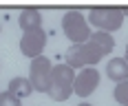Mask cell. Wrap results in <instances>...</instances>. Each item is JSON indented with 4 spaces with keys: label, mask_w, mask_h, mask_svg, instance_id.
Returning a JSON list of instances; mask_svg holds the SVG:
<instances>
[{
    "label": "cell",
    "mask_w": 128,
    "mask_h": 106,
    "mask_svg": "<svg viewBox=\"0 0 128 106\" xmlns=\"http://www.w3.org/2000/svg\"><path fill=\"white\" fill-rule=\"evenodd\" d=\"M73 84H75V73L68 64H55L53 66V78H51V88H49V97L55 102H64L71 97L73 93Z\"/></svg>",
    "instance_id": "1"
},
{
    "label": "cell",
    "mask_w": 128,
    "mask_h": 106,
    "mask_svg": "<svg viewBox=\"0 0 128 106\" xmlns=\"http://www.w3.org/2000/svg\"><path fill=\"white\" fill-rule=\"evenodd\" d=\"M64 58H66V64L75 71V68L95 66L104 55L100 53V49H95L90 42H86V44H71L66 49V53H64Z\"/></svg>",
    "instance_id": "2"
},
{
    "label": "cell",
    "mask_w": 128,
    "mask_h": 106,
    "mask_svg": "<svg viewBox=\"0 0 128 106\" xmlns=\"http://www.w3.org/2000/svg\"><path fill=\"white\" fill-rule=\"evenodd\" d=\"M62 29H64V36L71 40L73 44H86L90 40V36H93L90 26H88V20L80 11H66L64 13Z\"/></svg>",
    "instance_id": "3"
},
{
    "label": "cell",
    "mask_w": 128,
    "mask_h": 106,
    "mask_svg": "<svg viewBox=\"0 0 128 106\" xmlns=\"http://www.w3.org/2000/svg\"><path fill=\"white\" fill-rule=\"evenodd\" d=\"M51 78H53V64H51L49 58L40 55L36 60H31V66H29V82H31L33 91L49 93V88H51Z\"/></svg>",
    "instance_id": "4"
},
{
    "label": "cell",
    "mask_w": 128,
    "mask_h": 106,
    "mask_svg": "<svg viewBox=\"0 0 128 106\" xmlns=\"http://www.w3.org/2000/svg\"><path fill=\"white\" fill-rule=\"evenodd\" d=\"M88 20L100 31L110 33V31H117L124 24V11L117 9V7H95V9H90Z\"/></svg>",
    "instance_id": "5"
},
{
    "label": "cell",
    "mask_w": 128,
    "mask_h": 106,
    "mask_svg": "<svg viewBox=\"0 0 128 106\" xmlns=\"http://www.w3.org/2000/svg\"><path fill=\"white\" fill-rule=\"evenodd\" d=\"M44 44H46V31H44V29L24 31L22 38H20V51H22V55L31 58V60H36V58L42 55Z\"/></svg>",
    "instance_id": "6"
},
{
    "label": "cell",
    "mask_w": 128,
    "mask_h": 106,
    "mask_svg": "<svg viewBox=\"0 0 128 106\" xmlns=\"http://www.w3.org/2000/svg\"><path fill=\"white\" fill-rule=\"evenodd\" d=\"M100 84V73L88 66V68H82L80 73L75 75V84H73V93H77L80 97H88L90 93L97 88Z\"/></svg>",
    "instance_id": "7"
},
{
    "label": "cell",
    "mask_w": 128,
    "mask_h": 106,
    "mask_svg": "<svg viewBox=\"0 0 128 106\" xmlns=\"http://www.w3.org/2000/svg\"><path fill=\"white\" fill-rule=\"evenodd\" d=\"M106 75L113 80V82H117V84L128 82V62L124 58H113L106 64Z\"/></svg>",
    "instance_id": "8"
},
{
    "label": "cell",
    "mask_w": 128,
    "mask_h": 106,
    "mask_svg": "<svg viewBox=\"0 0 128 106\" xmlns=\"http://www.w3.org/2000/svg\"><path fill=\"white\" fill-rule=\"evenodd\" d=\"M18 24L22 31H33V29H42V13L38 9H24L18 18Z\"/></svg>",
    "instance_id": "9"
},
{
    "label": "cell",
    "mask_w": 128,
    "mask_h": 106,
    "mask_svg": "<svg viewBox=\"0 0 128 106\" xmlns=\"http://www.w3.org/2000/svg\"><path fill=\"white\" fill-rule=\"evenodd\" d=\"M88 42L95 46V49H100L102 55H108V53L115 49V38H113L110 33H106V31H97V33H93Z\"/></svg>",
    "instance_id": "10"
},
{
    "label": "cell",
    "mask_w": 128,
    "mask_h": 106,
    "mask_svg": "<svg viewBox=\"0 0 128 106\" xmlns=\"http://www.w3.org/2000/svg\"><path fill=\"white\" fill-rule=\"evenodd\" d=\"M9 93H13L16 97H26V95H31L33 93V86H31V82L29 78H13L9 82Z\"/></svg>",
    "instance_id": "11"
},
{
    "label": "cell",
    "mask_w": 128,
    "mask_h": 106,
    "mask_svg": "<svg viewBox=\"0 0 128 106\" xmlns=\"http://www.w3.org/2000/svg\"><path fill=\"white\" fill-rule=\"evenodd\" d=\"M113 95H115L117 104L128 106V82H122V84H117L115 91H113Z\"/></svg>",
    "instance_id": "12"
},
{
    "label": "cell",
    "mask_w": 128,
    "mask_h": 106,
    "mask_svg": "<svg viewBox=\"0 0 128 106\" xmlns=\"http://www.w3.org/2000/svg\"><path fill=\"white\" fill-rule=\"evenodd\" d=\"M0 106H20V97L4 91V93H0Z\"/></svg>",
    "instance_id": "13"
},
{
    "label": "cell",
    "mask_w": 128,
    "mask_h": 106,
    "mask_svg": "<svg viewBox=\"0 0 128 106\" xmlns=\"http://www.w3.org/2000/svg\"><path fill=\"white\" fill-rule=\"evenodd\" d=\"M124 60H126V62H128V44H126V58H124Z\"/></svg>",
    "instance_id": "14"
},
{
    "label": "cell",
    "mask_w": 128,
    "mask_h": 106,
    "mask_svg": "<svg viewBox=\"0 0 128 106\" xmlns=\"http://www.w3.org/2000/svg\"><path fill=\"white\" fill-rule=\"evenodd\" d=\"M80 106H93V104H86V102H82V104H80Z\"/></svg>",
    "instance_id": "15"
},
{
    "label": "cell",
    "mask_w": 128,
    "mask_h": 106,
    "mask_svg": "<svg viewBox=\"0 0 128 106\" xmlns=\"http://www.w3.org/2000/svg\"><path fill=\"white\" fill-rule=\"evenodd\" d=\"M122 11H124V16H128V9H122Z\"/></svg>",
    "instance_id": "16"
}]
</instances>
